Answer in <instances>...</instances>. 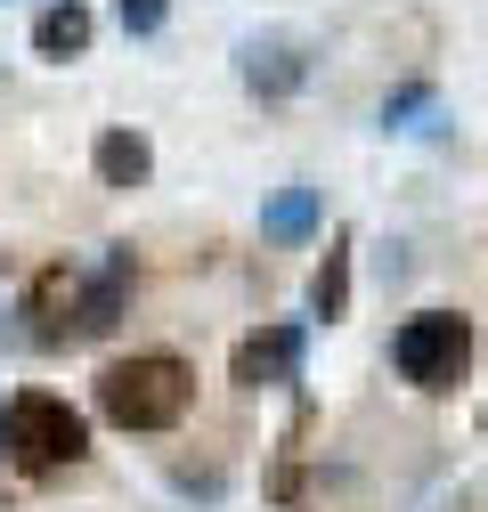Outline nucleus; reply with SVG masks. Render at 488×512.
<instances>
[{"instance_id":"7ed1b4c3","label":"nucleus","mask_w":488,"mask_h":512,"mask_svg":"<svg viewBox=\"0 0 488 512\" xmlns=\"http://www.w3.org/2000/svg\"><path fill=\"white\" fill-rule=\"evenodd\" d=\"M391 366L415 382V391H456L472 374V317L456 309H415L391 334Z\"/></svg>"},{"instance_id":"0eeeda50","label":"nucleus","mask_w":488,"mask_h":512,"mask_svg":"<svg viewBox=\"0 0 488 512\" xmlns=\"http://www.w3.org/2000/svg\"><path fill=\"white\" fill-rule=\"evenodd\" d=\"M244 391H269V382H293L301 374V326H261L236 342V366H228Z\"/></svg>"},{"instance_id":"1a4fd4ad","label":"nucleus","mask_w":488,"mask_h":512,"mask_svg":"<svg viewBox=\"0 0 488 512\" xmlns=\"http://www.w3.org/2000/svg\"><path fill=\"white\" fill-rule=\"evenodd\" d=\"M147 171H155V147L139 131H98V179L106 187H139Z\"/></svg>"},{"instance_id":"20e7f679","label":"nucleus","mask_w":488,"mask_h":512,"mask_svg":"<svg viewBox=\"0 0 488 512\" xmlns=\"http://www.w3.org/2000/svg\"><path fill=\"white\" fill-rule=\"evenodd\" d=\"M236 82L277 106V98H293L301 82H310V49H301L293 33H253V41L236 49Z\"/></svg>"},{"instance_id":"f03ea898","label":"nucleus","mask_w":488,"mask_h":512,"mask_svg":"<svg viewBox=\"0 0 488 512\" xmlns=\"http://www.w3.org/2000/svg\"><path fill=\"white\" fill-rule=\"evenodd\" d=\"M0 447H9V464H25V472H66V464L90 456V423L66 399H49V391H17L0 407Z\"/></svg>"},{"instance_id":"f257e3e1","label":"nucleus","mask_w":488,"mask_h":512,"mask_svg":"<svg viewBox=\"0 0 488 512\" xmlns=\"http://www.w3.org/2000/svg\"><path fill=\"white\" fill-rule=\"evenodd\" d=\"M188 407H196V374L171 350H139V358L98 374V415L122 423V431H171Z\"/></svg>"},{"instance_id":"9d476101","label":"nucleus","mask_w":488,"mask_h":512,"mask_svg":"<svg viewBox=\"0 0 488 512\" xmlns=\"http://www.w3.org/2000/svg\"><path fill=\"white\" fill-rule=\"evenodd\" d=\"M310 228H318V187H277L261 204V236H277V244H301Z\"/></svg>"},{"instance_id":"ddd939ff","label":"nucleus","mask_w":488,"mask_h":512,"mask_svg":"<svg viewBox=\"0 0 488 512\" xmlns=\"http://www.w3.org/2000/svg\"><path fill=\"white\" fill-rule=\"evenodd\" d=\"M114 17H122V33H163V17H171V0H114Z\"/></svg>"},{"instance_id":"39448f33","label":"nucleus","mask_w":488,"mask_h":512,"mask_svg":"<svg viewBox=\"0 0 488 512\" xmlns=\"http://www.w3.org/2000/svg\"><path fill=\"white\" fill-rule=\"evenodd\" d=\"M25 317H33V342L57 350V342H82V269L74 261H49L25 293Z\"/></svg>"},{"instance_id":"9b49d317","label":"nucleus","mask_w":488,"mask_h":512,"mask_svg":"<svg viewBox=\"0 0 488 512\" xmlns=\"http://www.w3.org/2000/svg\"><path fill=\"white\" fill-rule=\"evenodd\" d=\"M310 309L326 317V326L350 309V236H334V244H326V261H318V277H310Z\"/></svg>"},{"instance_id":"6e6552de","label":"nucleus","mask_w":488,"mask_h":512,"mask_svg":"<svg viewBox=\"0 0 488 512\" xmlns=\"http://www.w3.org/2000/svg\"><path fill=\"white\" fill-rule=\"evenodd\" d=\"M33 49L41 57H82L90 49V9L82 0H49V9L33 17Z\"/></svg>"},{"instance_id":"f8f14e48","label":"nucleus","mask_w":488,"mask_h":512,"mask_svg":"<svg viewBox=\"0 0 488 512\" xmlns=\"http://www.w3.org/2000/svg\"><path fill=\"white\" fill-rule=\"evenodd\" d=\"M423 114H432V82H399V90L383 98V122H391V131H423Z\"/></svg>"},{"instance_id":"423d86ee","label":"nucleus","mask_w":488,"mask_h":512,"mask_svg":"<svg viewBox=\"0 0 488 512\" xmlns=\"http://www.w3.org/2000/svg\"><path fill=\"white\" fill-rule=\"evenodd\" d=\"M122 301H131V244H106L98 269H82V342L122 326Z\"/></svg>"}]
</instances>
